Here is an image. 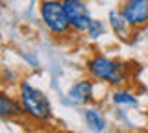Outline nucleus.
I'll return each mask as SVG.
<instances>
[{
    "mask_svg": "<svg viewBox=\"0 0 148 133\" xmlns=\"http://www.w3.org/2000/svg\"><path fill=\"white\" fill-rule=\"evenodd\" d=\"M21 105L26 115L37 118V120H46L50 117L48 98L28 81H21Z\"/></svg>",
    "mask_w": 148,
    "mask_h": 133,
    "instance_id": "f257e3e1",
    "label": "nucleus"
},
{
    "mask_svg": "<svg viewBox=\"0 0 148 133\" xmlns=\"http://www.w3.org/2000/svg\"><path fill=\"white\" fill-rule=\"evenodd\" d=\"M41 17H43L46 28L54 31L56 35H61L71 28L69 17L59 0H43L41 2Z\"/></svg>",
    "mask_w": 148,
    "mask_h": 133,
    "instance_id": "f03ea898",
    "label": "nucleus"
},
{
    "mask_svg": "<svg viewBox=\"0 0 148 133\" xmlns=\"http://www.w3.org/2000/svg\"><path fill=\"white\" fill-rule=\"evenodd\" d=\"M89 72L91 76L98 78V80L109 81L113 85H120L124 81L122 74V65L106 56H96L89 61Z\"/></svg>",
    "mask_w": 148,
    "mask_h": 133,
    "instance_id": "7ed1b4c3",
    "label": "nucleus"
},
{
    "mask_svg": "<svg viewBox=\"0 0 148 133\" xmlns=\"http://www.w3.org/2000/svg\"><path fill=\"white\" fill-rule=\"evenodd\" d=\"M63 10L69 17V22L74 30L78 31H85L91 28L92 19L89 15V10H87L85 2L83 0H61Z\"/></svg>",
    "mask_w": 148,
    "mask_h": 133,
    "instance_id": "20e7f679",
    "label": "nucleus"
},
{
    "mask_svg": "<svg viewBox=\"0 0 148 133\" xmlns=\"http://www.w3.org/2000/svg\"><path fill=\"white\" fill-rule=\"evenodd\" d=\"M120 15L133 28L148 22V0H124L120 6Z\"/></svg>",
    "mask_w": 148,
    "mask_h": 133,
    "instance_id": "39448f33",
    "label": "nucleus"
},
{
    "mask_svg": "<svg viewBox=\"0 0 148 133\" xmlns=\"http://www.w3.org/2000/svg\"><path fill=\"white\" fill-rule=\"evenodd\" d=\"M92 96V81L89 80H82L78 83H74L69 91V98L71 102H76V104H85L89 102V98Z\"/></svg>",
    "mask_w": 148,
    "mask_h": 133,
    "instance_id": "423d86ee",
    "label": "nucleus"
},
{
    "mask_svg": "<svg viewBox=\"0 0 148 133\" xmlns=\"http://www.w3.org/2000/svg\"><path fill=\"white\" fill-rule=\"evenodd\" d=\"M24 109H22L21 104H17L13 98H9L6 93L0 94V115L4 118H9V117H18Z\"/></svg>",
    "mask_w": 148,
    "mask_h": 133,
    "instance_id": "0eeeda50",
    "label": "nucleus"
},
{
    "mask_svg": "<svg viewBox=\"0 0 148 133\" xmlns=\"http://www.w3.org/2000/svg\"><path fill=\"white\" fill-rule=\"evenodd\" d=\"M85 120H87V126H89L92 131H96V133L104 131L106 120L100 115V111H96V109H85Z\"/></svg>",
    "mask_w": 148,
    "mask_h": 133,
    "instance_id": "6e6552de",
    "label": "nucleus"
},
{
    "mask_svg": "<svg viewBox=\"0 0 148 133\" xmlns=\"http://www.w3.org/2000/svg\"><path fill=\"white\" fill-rule=\"evenodd\" d=\"M109 20H111V26H113L115 33H124V28H126L128 22L124 20V17L117 11H111L109 13Z\"/></svg>",
    "mask_w": 148,
    "mask_h": 133,
    "instance_id": "1a4fd4ad",
    "label": "nucleus"
},
{
    "mask_svg": "<svg viewBox=\"0 0 148 133\" xmlns=\"http://www.w3.org/2000/svg\"><path fill=\"white\" fill-rule=\"evenodd\" d=\"M113 102H115V104L135 105V104H137V98H135L132 93H128V91H117V93L113 94Z\"/></svg>",
    "mask_w": 148,
    "mask_h": 133,
    "instance_id": "9d476101",
    "label": "nucleus"
},
{
    "mask_svg": "<svg viewBox=\"0 0 148 133\" xmlns=\"http://www.w3.org/2000/svg\"><path fill=\"white\" fill-rule=\"evenodd\" d=\"M89 31V37L92 39H96V37H100V33H104V24L98 20H92V24H91V28L87 30Z\"/></svg>",
    "mask_w": 148,
    "mask_h": 133,
    "instance_id": "9b49d317",
    "label": "nucleus"
}]
</instances>
